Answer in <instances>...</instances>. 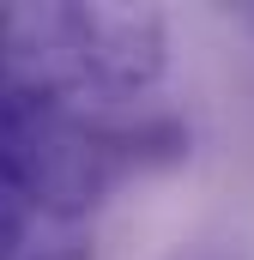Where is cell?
Returning a JSON list of instances; mask_svg holds the SVG:
<instances>
[{
    "label": "cell",
    "mask_w": 254,
    "mask_h": 260,
    "mask_svg": "<svg viewBox=\"0 0 254 260\" xmlns=\"http://www.w3.org/2000/svg\"><path fill=\"white\" fill-rule=\"evenodd\" d=\"M170 24L151 6H6L0 12V91L79 109L91 97H139L164 79Z\"/></svg>",
    "instance_id": "obj_1"
},
{
    "label": "cell",
    "mask_w": 254,
    "mask_h": 260,
    "mask_svg": "<svg viewBox=\"0 0 254 260\" xmlns=\"http://www.w3.org/2000/svg\"><path fill=\"white\" fill-rule=\"evenodd\" d=\"M37 260H91V248L85 242H67V248H49V254H37Z\"/></svg>",
    "instance_id": "obj_3"
},
{
    "label": "cell",
    "mask_w": 254,
    "mask_h": 260,
    "mask_svg": "<svg viewBox=\"0 0 254 260\" xmlns=\"http://www.w3.org/2000/svg\"><path fill=\"white\" fill-rule=\"evenodd\" d=\"M30 224H37V200H30V182H24V170H18L12 145L0 139V260H12L18 248H24Z\"/></svg>",
    "instance_id": "obj_2"
}]
</instances>
